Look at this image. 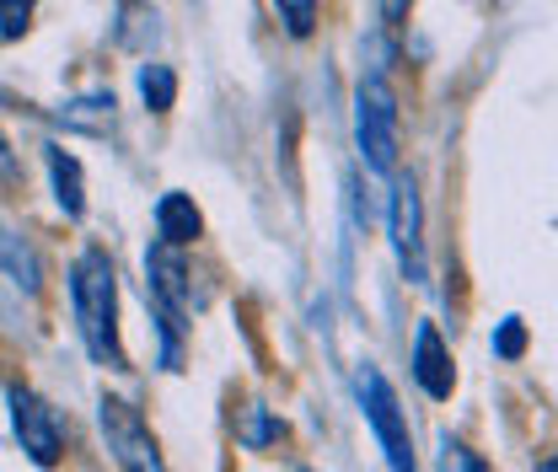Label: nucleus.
<instances>
[{"label": "nucleus", "mask_w": 558, "mask_h": 472, "mask_svg": "<svg viewBox=\"0 0 558 472\" xmlns=\"http://www.w3.org/2000/svg\"><path fill=\"white\" fill-rule=\"evenodd\" d=\"M440 468H462V472H484V457H473L462 440H440Z\"/></svg>", "instance_id": "nucleus-18"}, {"label": "nucleus", "mask_w": 558, "mask_h": 472, "mask_svg": "<svg viewBox=\"0 0 558 472\" xmlns=\"http://www.w3.org/2000/svg\"><path fill=\"white\" fill-rule=\"evenodd\" d=\"M145 295L189 317V301H194V295H189V258H183V247L167 242V237H156V242L145 247Z\"/></svg>", "instance_id": "nucleus-7"}, {"label": "nucleus", "mask_w": 558, "mask_h": 472, "mask_svg": "<svg viewBox=\"0 0 558 472\" xmlns=\"http://www.w3.org/2000/svg\"><path fill=\"white\" fill-rule=\"evenodd\" d=\"M537 468H543V472H558V457H543V462H537Z\"/></svg>", "instance_id": "nucleus-22"}, {"label": "nucleus", "mask_w": 558, "mask_h": 472, "mask_svg": "<svg viewBox=\"0 0 558 472\" xmlns=\"http://www.w3.org/2000/svg\"><path fill=\"white\" fill-rule=\"evenodd\" d=\"M354 140H360V156H365L371 172L398 167V92L376 70L354 92Z\"/></svg>", "instance_id": "nucleus-3"}, {"label": "nucleus", "mask_w": 558, "mask_h": 472, "mask_svg": "<svg viewBox=\"0 0 558 472\" xmlns=\"http://www.w3.org/2000/svg\"><path fill=\"white\" fill-rule=\"evenodd\" d=\"M97 424H102V440H108V457L130 472H161V451H156V435L150 424L140 419V408L130 398H102L97 403Z\"/></svg>", "instance_id": "nucleus-4"}, {"label": "nucleus", "mask_w": 558, "mask_h": 472, "mask_svg": "<svg viewBox=\"0 0 558 472\" xmlns=\"http://www.w3.org/2000/svg\"><path fill=\"white\" fill-rule=\"evenodd\" d=\"M44 161H49L54 199H60V209H65V220H81V215H86V178H81V161L70 156L65 145H49Z\"/></svg>", "instance_id": "nucleus-11"}, {"label": "nucleus", "mask_w": 558, "mask_h": 472, "mask_svg": "<svg viewBox=\"0 0 558 472\" xmlns=\"http://www.w3.org/2000/svg\"><path fill=\"white\" fill-rule=\"evenodd\" d=\"M70 306H75V328L81 343L97 365L124 371V343H119V279L102 247H86L70 264Z\"/></svg>", "instance_id": "nucleus-1"}, {"label": "nucleus", "mask_w": 558, "mask_h": 472, "mask_svg": "<svg viewBox=\"0 0 558 472\" xmlns=\"http://www.w3.org/2000/svg\"><path fill=\"white\" fill-rule=\"evenodd\" d=\"M119 16H124V27H119V44H124V49H150V44L161 38V16H156L150 5L119 0Z\"/></svg>", "instance_id": "nucleus-13"}, {"label": "nucleus", "mask_w": 558, "mask_h": 472, "mask_svg": "<svg viewBox=\"0 0 558 472\" xmlns=\"http://www.w3.org/2000/svg\"><path fill=\"white\" fill-rule=\"evenodd\" d=\"M354 403L365 413V424H371V435H376V446H381V457H387V468L409 472L414 468V435H409V413L398 403V392H392V382L365 360L360 371H354Z\"/></svg>", "instance_id": "nucleus-2"}, {"label": "nucleus", "mask_w": 558, "mask_h": 472, "mask_svg": "<svg viewBox=\"0 0 558 472\" xmlns=\"http://www.w3.org/2000/svg\"><path fill=\"white\" fill-rule=\"evenodd\" d=\"M387 231H392V247L403 258L409 279H424V204H418V183L414 178H392V194H387Z\"/></svg>", "instance_id": "nucleus-6"}, {"label": "nucleus", "mask_w": 558, "mask_h": 472, "mask_svg": "<svg viewBox=\"0 0 558 472\" xmlns=\"http://www.w3.org/2000/svg\"><path fill=\"white\" fill-rule=\"evenodd\" d=\"M494 354H499V360H521V354H526V323H521V317H505V323L494 328Z\"/></svg>", "instance_id": "nucleus-16"}, {"label": "nucleus", "mask_w": 558, "mask_h": 472, "mask_svg": "<svg viewBox=\"0 0 558 472\" xmlns=\"http://www.w3.org/2000/svg\"><path fill=\"white\" fill-rule=\"evenodd\" d=\"M199 231H205V215H199V204L189 199V194H161L156 199V237H167V242H178V247H189V242H199Z\"/></svg>", "instance_id": "nucleus-10"}, {"label": "nucleus", "mask_w": 558, "mask_h": 472, "mask_svg": "<svg viewBox=\"0 0 558 472\" xmlns=\"http://www.w3.org/2000/svg\"><path fill=\"white\" fill-rule=\"evenodd\" d=\"M22 183V161H16V150H11V140L0 135V194H11Z\"/></svg>", "instance_id": "nucleus-19"}, {"label": "nucleus", "mask_w": 558, "mask_h": 472, "mask_svg": "<svg viewBox=\"0 0 558 472\" xmlns=\"http://www.w3.org/2000/svg\"><path fill=\"white\" fill-rule=\"evenodd\" d=\"M269 440V424H264V408L253 403V429H247V446H264Z\"/></svg>", "instance_id": "nucleus-21"}, {"label": "nucleus", "mask_w": 558, "mask_h": 472, "mask_svg": "<svg viewBox=\"0 0 558 472\" xmlns=\"http://www.w3.org/2000/svg\"><path fill=\"white\" fill-rule=\"evenodd\" d=\"M0 269L11 274V285H22L27 295L44 290V264H38V253H33L22 237H11V231H0Z\"/></svg>", "instance_id": "nucleus-12"}, {"label": "nucleus", "mask_w": 558, "mask_h": 472, "mask_svg": "<svg viewBox=\"0 0 558 472\" xmlns=\"http://www.w3.org/2000/svg\"><path fill=\"white\" fill-rule=\"evenodd\" d=\"M33 16V0H0V38H22Z\"/></svg>", "instance_id": "nucleus-17"}, {"label": "nucleus", "mask_w": 558, "mask_h": 472, "mask_svg": "<svg viewBox=\"0 0 558 472\" xmlns=\"http://www.w3.org/2000/svg\"><path fill=\"white\" fill-rule=\"evenodd\" d=\"M140 97H145L150 113H167L178 102V75H172V65H161V60L140 65Z\"/></svg>", "instance_id": "nucleus-14"}, {"label": "nucleus", "mask_w": 558, "mask_h": 472, "mask_svg": "<svg viewBox=\"0 0 558 472\" xmlns=\"http://www.w3.org/2000/svg\"><path fill=\"white\" fill-rule=\"evenodd\" d=\"M414 382L435 398V403H446L451 398V387H457V365H451V349H446V338L435 323H418L414 334Z\"/></svg>", "instance_id": "nucleus-8"}, {"label": "nucleus", "mask_w": 558, "mask_h": 472, "mask_svg": "<svg viewBox=\"0 0 558 472\" xmlns=\"http://www.w3.org/2000/svg\"><path fill=\"white\" fill-rule=\"evenodd\" d=\"M275 16L284 22L290 38H312L317 33V0H269Z\"/></svg>", "instance_id": "nucleus-15"}, {"label": "nucleus", "mask_w": 558, "mask_h": 472, "mask_svg": "<svg viewBox=\"0 0 558 472\" xmlns=\"http://www.w3.org/2000/svg\"><path fill=\"white\" fill-rule=\"evenodd\" d=\"M376 11H381V27H403L409 11H414V0H376Z\"/></svg>", "instance_id": "nucleus-20"}, {"label": "nucleus", "mask_w": 558, "mask_h": 472, "mask_svg": "<svg viewBox=\"0 0 558 472\" xmlns=\"http://www.w3.org/2000/svg\"><path fill=\"white\" fill-rule=\"evenodd\" d=\"M113 108H119L113 92H81V97H70V102L54 108V119H60L65 130H75V135H108L113 119H119Z\"/></svg>", "instance_id": "nucleus-9"}, {"label": "nucleus", "mask_w": 558, "mask_h": 472, "mask_svg": "<svg viewBox=\"0 0 558 472\" xmlns=\"http://www.w3.org/2000/svg\"><path fill=\"white\" fill-rule=\"evenodd\" d=\"M5 403H11V429H16L27 462H33V468H54L60 451H65V429H60L54 408L44 403L38 392H27V387H11Z\"/></svg>", "instance_id": "nucleus-5"}]
</instances>
